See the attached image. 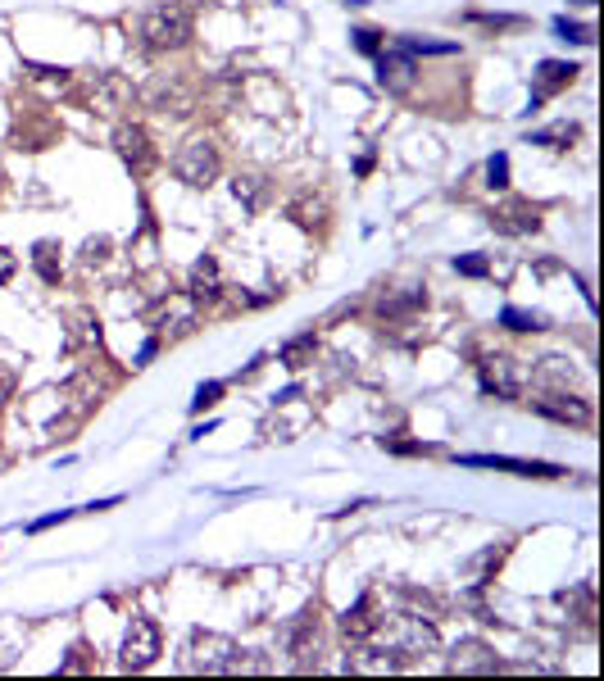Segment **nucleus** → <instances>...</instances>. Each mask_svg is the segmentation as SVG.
<instances>
[{
	"label": "nucleus",
	"instance_id": "nucleus-16",
	"mask_svg": "<svg viewBox=\"0 0 604 681\" xmlns=\"http://www.w3.org/2000/svg\"><path fill=\"white\" fill-rule=\"evenodd\" d=\"M287 645H291V654L300 659V668H309V654H318V618L314 613H300V618L291 622Z\"/></svg>",
	"mask_w": 604,
	"mask_h": 681
},
{
	"label": "nucleus",
	"instance_id": "nucleus-5",
	"mask_svg": "<svg viewBox=\"0 0 604 681\" xmlns=\"http://www.w3.org/2000/svg\"><path fill=\"white\" fill-rule=\"evenodd\" d=\"M241 645L232 636H218V632H191L187 645V668L191 672H232Z\"/></svg>",
	"mask_w": 604,
	"mask_h": 681
},
{
	"label": "nucleus",
	"instance_id": "nucleus-2",
	"mask_svg": "<svg viewBox=\"0 0 604 681\" xmlns=\"http://www.w3.org/2000/svg\"><path fill=\"white\" fill-rule=\"evenodd\" d=\"M137 37L146 50H182L191 41V14L182 5H155L141 14Z\"/></svg>",
	"mask_w": 604,
	"mask_h": 681
},
{
	"label": "nucleus",
	"instance_id": "nucleus-3",
	"mask_svg": "<svg viewBox=\"0 0 604 681\" xmlns=\"http://www.w3.org/2000/svg\"><path fill=\"white\" fill-rule=\"evenodd\" d=\"M218 168H223V159H218V146L209 137H191L187 146L173 155V173H178L187 187H209V182L218 178Z\"/></svg>",
	"mask_w": 604,
	"mask_h": 681
},
{
	"label": "nucleus",
	"instance_id": "nucleus-14",
	"mask_svg": "<svg viewBox=\"0 0 604 681\" xmlns=\"http://www.w3.org/2000/svg\"><path fill=\"white\" fill-rule=\"evenodd\" d=\"M496 668H500L496 650L482 641H459L450 650V672H496Z\"/></svg>",
	"mask_w": 604,
	"mask_h": 681
},
{
	"label": "nucleus",
	"instance_id": "nucleus-11",
	"mask_svg": "<svg viewBox=\"0 0 604 681\" xmlns=\"http://www.w3.org/2000/svg\"><path fill=\"white\" fill-rule=\"evenodd\" d=\"M414 60H409V50H387V55H377V87L391 91V96H409L414 91Z\"/></svg>",
	"mask_w": 604,
	"mask_h": 681
},
{
	"label": "nucleus",
	"instance_id": "nucleus-32",
	"mask_svg": "<svg viewBox=\"0 0 604 681\" xmlns=\"http://www.w3.org/2000/svg\"><path fill=\"white\" fill-rule=\"evenodd\" d=\"M350 37H355V46L364 50V55H377V46H382V41H377V37H382V32H373V28H355V32H350Z\"/></svg>",
	"mask_w": 604,
	"mask_h": 681
},
{
	"label": "nucleus",
	"instance_id": "nucleus-19",
	"mask_svg": "<svg viewBox=\"0 0 604 681\" xmlns=\"http://www.w3.org/2000/svg\"><path fill=\"white\" fill-rule=\"evenodd\" d=\"M364 650L355 654V659H346V668H355V672H396L400 668V659L391 650H382V645H373V641H359Z\"/></svg>",
	"mask_w": 604,
	"mask_h": 681
},
{
	"label": "nucleus",
	"instance_id": "nucleus-27",
	"mask_svg": "<svg viewBox=\"0 0 604 681\" xmlns=\"http://www.w3.org/2000/svg\"><path fill=\"white\" fill-rule=\"evenodd\" d=\"M573 137H577V128H573V123H555V128L536 132V137H532V146H564V141H573Z\"/></svg>",
	"mask_w": 604,
	"mask_h": 681
},
{
	"label": "nucleus",
	"instance_id": "nucleus-30",
	"mask_svg": "<svg viewBox=\"0 0 604 681\" xmlns=\"http://www.w3.org/2000/svg\"><path fill=\"white\" fill-rule=\"evenodd\" d=\"M455 268H459L464 277H486V268H491V264H486V255H459Z\"/></svg>",
	"mask_w": 604,
	"mask_h": 681
},
{
	"label": "nucleus",
	"instance_id": "nucleus-1",
	"mask_svg": "<svg viewBox=\"0 0 604 681\" xmlns=\"http://www.w3.org/2000/svg\"><path fill=\"white\" fill-rule=\"evenodd\" d=\"M368 641L382 645V650H391L396 659H414V654L436 650L441 636H436V627L427 618H418V613H396V618H377V627H373Z\"/></svg>",
	"mask_w": 604,
	"mask_h": 681
},
{
	"label": "nucleus",
	"instance_id": "nucleus-35",
	"mask_svg": "<svg viewBox=\"0 0 604 681\" xmlns=\"http://www.w3.org/2000/svg\"><path fill=\"white\" fill-rule=\"evenodd\" d=\"M0 668H10V654H5V650H0Z\"/></svg>",
	"mask_w": 604,
	"mask_h": 681
},
{
	"label": "nucleus",
	"instance_id": "nucleus-20",
	"mask_svg": "<svg viewBox=\"0 0 604 681\" xmlns=\"http://www.w3.org/2000/svg\"><path fill=\"white\" fill-rule=\"evenodd\" d=\"M314 350H318V336L314 332H300V336H291L287 346L278 350V359L291 368V373H296V368H305L309 359H314Z\"/></svg>",
	"mask_w": 604,
	"mask_h": 681
},
{
	"label": "nucleus",
	"instance_id": "nucleus-25",
	"mask_svg": "<svg viewBox=\"0 0 604 681\" xmlns=\"http://www.w3.org/2000/svg\"><path fill=\"white\" fill-rule=\"evenodd\" d=\"M555 32L564 41H577V46H591L595 41V28L591 23H573V19H555Z\"/></svg>",
	"mask_w": 604,
	"mask_h": 681
},
{
	"label": "nucleus",
	"instance_id": "nucleus-6",
	"mask_svg": "<svg viewBox=\"0 0 604 681\" xmlns=\"http://www.w3.org/2000/svg\"><path fill=\"white\" fill-rule=\"evenodd\" d=\"M164 650V632H159L155 618H132L128 622V636H123V650H119V663L128 672H141L159 659Z\"/></svg>",
	"mask_w": 604,
	"mask_h": 681
},
{
	"label": "nucleus",
	"instance_id": "nucleus-28",
	"mask_svg": "<svg viewBox=\"0 0 604 681\" xmlns=\"http://www.w3.org/2000/svg\"><path fill=\"white\" fill-rule=\"evenodd\" d=\"M318 214H323V200H314V205H309V196H300L296 205H291V218H296L300 227H314V223H323V218H318Z\"/></svg>",
	"mask_w": 604,
	"mask_h": 681
},
{
	"label": "nucleus",
	"instance_id": "nucleus-13",
	"mask_svg": "<svg viewBox=\"0 0 604 681\" xmlns=\"http://www.w3.org/2000/svg\"><path fill=\"white\" fill-rule=\"evenodd\" d=\"M491 227L509 232V237H527V232L541 227V214H536L532 205H523V200H509V205H500L496 214H491Z\"/></svg>",
	"mask_w": 604,
	"mask_h": 681
},
{
	"label": "nucleus",
	"instance_id": "nucleus-29",
	"mask_svg": "<svg viewBox=\"0 0 604 681\" xmlns=\"http://www.w3.org/2000/svg\"><path fill=\"white\" fill-rule=\"evenodd\" d=\"M536 377H545V382H568V377H573V368H568L564 359H541Z\"/></svg>",
	"mask_w": 604,
	"mask_h": 681
},
{
	"label": "nucleus",
	"instance_id": "nucleus-22",
	"mask_svg": "<svg viewBox=\"0 0 604 681\" xmlns=\"http://www.w3.org/2000/svg\"><path fill=\"white\" fill-rule=\"evenodd\" d=\"M232 191H237V200L246 209H259V205H264V196H268V178H259V173H237Z\"/></svg>",
	"mask_w": 604,
	"mask_h": 681
},
{
	"label": "nucleus",
	"instance_id": "nucleus-12",
	"mask_svg": "<svg viewBox=\"0 0 604 681\" xmlns=\"http://www.w3.org/2000/svg\"><path fill=\"white\" fill-rule=\"evenodd\" d=\"M459 464H468V468H500V473H514V477H564V468H555V464L509 459V454H464Z\"/></svg>",
	"mask_w": 604,
	"mask_h": 681
},
{
	"label": "nucleus",
	"instance_id": "nucleus-10",
	"mask_svg": "<svg viewBox=\"0 0 604 681\" xmlns=\"http://www.w3.org/2000/svg\"><path fill=\"white\" fill-rule=\"evenodd\" d=\"M114 150H119V159L132 173H146V168L155 164V146H150L146 128H137V123H119V128H114Z\"/></svg>",
	"mask_w": 604,
	"mask_h": 681
},
{
	"label": "nucleus",
	"instance_id": "nucleus-15",
	"mask_svg": "<svg viewBox=\"0 0 604 681\" xmlns=\"http://www.w3.org/2000/svg\"><path fill=\"white\" fill-rule=\"evenodd\" d=\"M577 78V64H564V60H541L536 64V91H532V109L541 105L550 91H559V87H568V82Z\"/></svg>",
	"mask_w": 604,
	"mask_h": 681
},
{
	"label": "nucleus",
	"instance_id": "nucleus-34",
	"mask_svg": "<svg viewBox=\"0 0 604 681\" xmlns=\"http://www.w3.org/2000/svg\"><path fill=\"white\" fill-rule=\"evenodd\" d=\"M10 391H14V373H10V368H0V405L10 400Z\"/></svg>",
	"mask_w": 604,
	"mask_h": 681
},
{
	"label": "nucleus",
	"instance_id": "nucleus-23",
	"mask_svg": "<svg viewBox=\"0 0 604 681\" xmlns=\"http://www.w3.org/2000/svg\"><path fill=\"white\" fill-rule=\"evenodd\" d=\"M423 291H405V296H382L377 300V314L382 318H405V314H414V309H423Z\"/></svg>",
	"mask_w": 604,
	"mask_h": 681
},
{
	"label": "nucleus",
	"instance_id": "nucleus-24",
	"mask_svg": "<svg viewBox=\"0 0 604 681\" xmlns=\"http://www.w3.org/2000/svg\"><path fill=\"white\" fill-rule=\"evenodd\" d=\"M500 323H505L509 332H541V327H545V314H527V309H514V305H509L505 314H500Z\"/></svg>",
	"mask_w": 604,
	"mask_h": 681
},
{
	"label": "nucleus",
	"instance_id": "nucleus-18",
	"mask_svg": "<svg viewBox=\"0 0 604 681\" xmlns=\"http://www.w3.org/2000/svg\"><path fill=\"white\" fill-rule=\"evenodd\" d=\"M373 627H377V618H373V595H359L355 609L341 613V632H346L350 641H368V636H373Z\"/></svg>",
	"mask_w": 604,
	"mask_h": 681
},
{
	"label": "nucleus",
	"instance_id": "nucleus-26",
	"mask_svg": "<svg viewBox=\"0 0 604 681\" xmlns=\"http://www.w3.org/2000/svg\"><path fill=\"white\" fill-rule=\"evenodd\" d=\"M486 187H496V191L509 187V155H491V159H486Z\"/></svg>",
	"mask_w": 604,
	"mask_h": 681
},
{
	"label": "nucleus",
	"instance_id": "nucleus-4",
	"mask_svg": "<svg viewBox=\"0 0 604 681\" xmlns=\"http://www.w3.org/2000/svg\"><path fill=\"white\" fill-rule=\"evenodd\" d=\"M141 100H146V109L173 114V119H187L191 109H196V91H191L178 73H159V78H150L146 87H141Z\"/></svg>",
	"mask_w": 604,
	"mask_h": 681
},
{
	"label": "nucleus",
	"instance_id": "nucleus-8",
	"mask_svg": "<svg viewBox=\"0 0 604 681\" xmlns=\"http://www.w3.org/2000/svg\"><path fill=\"white\" fill-rule=\"evenodd\" d=\"M532 409L550 423H568V427H582L591 423V405H586L582 395H568V391H545L532 400Z\"/></svg>",
	"mask_w": 604,
	"mask_h": 681
},
{
	"label": "nucleus",
	"instance_id": "nucleus-31",
	"mask_svg": "<svg viewBox=\"0 0 604 681\" xmlns=\"http://www.w3.org/2000/svg\"><path fill=\"white\" fill-rule=\"evenodd\" d=\"M218 395H223V382H205V386H200V391H196V400H191V409H196V414H200V409H205V405H214Z\"/></svg>",
	"mask_w": 604,
	"mask_h": 681
},
{
	"label": "nucleus",
	"instance_id": "nucleus-17",
	"mask_svg": "<svg viewBox=\"0 0 604 681\" xmlns=\"http://www.w3.org/2000/svg\"><path fill=\"white\" fill-rule=\"evenodd\" d=\"M191 300L196 305H214L218 300V259L214 255H205V259H196L191 264Z\"/></svg>",
	"mask_w": 604,
	"mask_h": 681
},
{
	"label": "nucleus",
	"instance_id": "nucleus-7",
	"mask_svg": "<svg viewBox=\"0 0 604 681\" xmlns=\"http://www.w3.org/2000/svg\"><path fill=\"white\" fill-rule=\"evenodd\" d=\"M527 382H532V368L518 364V359H509V355L482 359V391H486V395H500V400H518V395L527 391Z\"/></svg>",
	"mask_w": 604,
	"mask_h": 681
},
{
	"label": "nucleus",
	"instance_id": "nucleus-33",
	"mask_svg": "<svg viewBox=\"0 0 604 681\" xmlns=\"http://www.w3.org/2000/svg\"><path fill=\"white\" fill-rule=\"evenodd\" d=\"M105 255H109V241L105 237H96V241H87V246H82V264H100Z\"/></svg>",
	"mask_w": 604,
	"mask_h": 681
},
{
	"label": "nucleus",
	"instance_id": "nucleus-36",
	"mask_svg": "<svg viewBox=\"0 0 604 681\" xmlns=\"http://www.w3.org/2000/svg\"><path fill=\"white\" fill-rule=\"evenodd\" d=\"M573 5H595V0H573Z\"/></svg>",
	"mask_w": 604,
	"mask_h": 681
},
{
	"label": "nucleus",
	"instance_id": "nucleus-21",
	"mask_svg": "<svg viewBox=\"0 0 604 681\" xmlns=\"http://www.w3.org/2000/svg\"><path fill=\"white\" fill-rule=\"evenodd\" d=\"M32 264H37V273H41V282H60V246L55 241H37L32 246Z\"/></svg>",
	"mask_w": 604,
	"mask_h": 681
},
{
	"label": "nucleus",
	"instance_id": "nucleus-9",
	"mask_svg": "<svg viewBox=\"0 0 604 681\" xmlns=\"http://www.w3.org/2000/svg\"><path fill=\"white\" fill-rule=\"evenodd\" d=\"M132 100H137V91L123 73H96V82H91V109L96 114H123Z\"/></svg>",
	"mask_w": 604,
	"mask_h": 681
}]
</instances>
